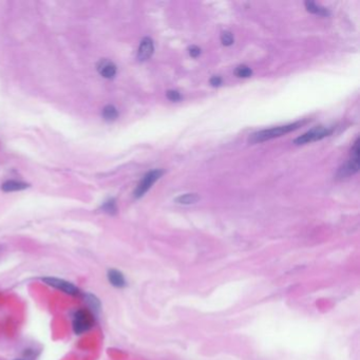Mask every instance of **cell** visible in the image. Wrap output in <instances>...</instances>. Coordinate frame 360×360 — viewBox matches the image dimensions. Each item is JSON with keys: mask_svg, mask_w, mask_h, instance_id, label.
<instances>
[{"mask_svg": "<svg viewBox=\"0 0 360 360\" xmlns=\"http://www.w3.org/2000/svg\"><path fill=\"white\" fill-rule=\"evenodd\" d=\"M299 126H300V123H294V124H289V125L278 126V127H274L271 129L261 130V131L252 134L249 139V142L252 144H255V143H261V142L269 141L272 139L283 136V134L288 133L292 130H296Z\"/></svg>", "mask_w": 360, "mask_h": 360, "instance_id": "cell-1", "label": "cell"}, {"mask_svg": "<svg viewBox=\"0 0 360 360\" xmlns=\"http://www.w3.org/2000/svg\"><path fill=\"white\" fill-rule=\"evenodd\" d=\"M94 315L90 310L82 309L75 312L73 316L72 328L76 335H82L91 330L94 325Z\"/></svg>", "mask_w": 360, "mask_h": 360, "instance_id": "cell-2", "label": "cell"}, {"mask_svg": "<svg viewBox=\"0 0 360 360\" xmlns=\"http://www.w3.org/2000/svg\"><path fill=\"white\" fill-rule=\"evenodd\" d=\"M41 281L43 283H46L47 285H49L53 288L62 290L67 295L77 296V295H80V292H81L80 288H78L76 285H74L72 282H69V281H67L65 279L56 278V277H44V278H41Z\"/></svg>", "mask_w": 360, "mask_h": 360, "instance_id": "cell-3", "label": "cell"}, {"mask_svg": "<svg viewBox=\"0 0 360 360\" xmlns=\"http://www.w3.org/2000/svg\"><path fill=\"white\" fill-rule=\"evenodd\" d=\"M164 171L162 169H154L149 171L148 173H146L144 177L142 178V181L138 185L136 191H134V198L140 199L142 198L147 191L151 188V186L163 175Z\"/></svg>", "mask_w": 360, "mask_h": 360, "instance_id": "cell-4", "label": "cell"}, {"mask_svg": "<svg viewBox=\"0 0 360 360\" xmlns=\"http://www.w3.org/2000/svg\"><path fill=\"white\" fill-rule=\"evenodd\" d=\"M333 132L332 129L325 128V127H316L314 128L308 132H306L305 134H302L301 137L297 138L294 141V144L296 145H303L307 143H311V142H316V141H320L326 137H329L330 134Z\"/></svg>", "mask_w": 360, "mask_h": 360, "instance_id": "cell-5", "label": "cell"}, {"mask_svg": "<svg viewBox=\"0 0 360 360\" xmlns=\"http://www.w3.org/2000/svg\"><path fill=\"white\" fill-rule=\"evenodd\" d=\"M351 152L352 153H351L350 161H348L339 170L338 175L340 177L352 175V174L358 172V170H359V144H358V140L355 142V145H354V147L352 148Z\"/></svg>", "mask_w": 360, "mask_h": 360, "instance_id": "cell-6", "label": "cell"}, {"mask_svg": "<svg viewBox=\"0 0 360 360\" xmlns=\"http://www.w3.org/2000/svg\"><path fill=\"white\" fill-rule=\"evenodd\" d=\"M154 52L153 40L150 37H145L142 39L139 51H138V59L140 62L148 61Z\"/></svg>", "mask_w": 360, "mask_h": 360, "instance_id": "cell-7", "label": "cell"}, {"mask_svg": "<svg viewBox=\"0 0 360 360\" xmlns=\"http://www.w3.org/2000/svg\"><path fill=\"white\" fill-rule=\"evenodd\" d=\"M97 72L99 73L100 76H103L107 80H112L114 78L117 72L116 66L114 63H112L109 59H102L97 64Z\"/></svg>", "mask_w": 360, "mask_h": 360, "instance_id": "cell-8", "label": "cell"}, {"mask_svg": "<svg viewBox=\"0 0 360 360\" xmlns=\"http://www.w3.org/2000/svg\"><path fill=\"white\" fill-rule=\"evenodd\" d=\"M108 281L112 286H114L116 288H123L127 285V281L124 274L115 268H111L108 271L107 274Z\"/></svg>", "mask_w": 360, "mask_h": 360, "instance_id": "cell-9", "label": "cell"}, {"mask_svg": "<svg viewBox=\"0 0 360 360\" xmlns=\"http://www.w3.org/2000/svg\"><path fill=\"white\" fill-rule=\"evenodd\" d=\"M30 185L25 182L16 181V179H9V181L5 182L2 186V189L5 193H14V191H21L25 190L29 187Z\"/></svg>", "mask_w": 360, "mask_h": 360, "instance_id": "cell-10", "label": "cell"}, {"mask_svg": "<svg viewBox=\"0 0 360 360\" xmlns=\"http://www.w3.org/2000/svg\"><path fill=\"white\" fill-rule=\"evenodd\" d=\"M306 8L309 11V12L316 14L319 16H329L330 15V11L328 9H325L317 4H315L313 2H306Z\"/></svg>", "mask_w": 360, "mask_h": 360, "instance_id": "cell-11", "label": "cell"}, {"mask_svg": "<svg viewBox=\"0 0 360 360\" xmlns=\"http://www.w3.org/2000/svg\"><path fill=\"white\" fill-rule=\"evenodd\" d=\"M200 200V197L197 194H184L178 196L177 198H175V202L177 204H182V205H190V204H195Z\"/></svg>", "mask_w": 360, "mask_h": 360, "instance_id": "cell-12", "label": "cell"}, {"mask_svg": "<svg viewBox=\"0 0 360 360\" xmlns=\"http://www.w3.org/2000/svg\"><path fill=\"white\" fill-rule=\"evenodd\" d=\"M102 115L105 121L113 122L118 117V111L114 106L108 105V106L104 107V109L102 111Z\"/></svg>", "mask_w": 360, "mask_h": 360, "instance_id": "cell-13", "label": "cell"}, {"mask_svg": "<svg viewBox=\"0 0 360 360\" xmlns=\"http://www.w3.org/2000/svg\"><path fill=\"white\" fill-rule=\"evenodd\" d=\"M85 301L88 305V307L91 310H93L94 312H98L100 310V308H102L99 299L95 295L90 294V292L85 294Z\"/></svg>", "mask_w": 360, "mask_h": 360, "instance_id": "cell-14", "label": "cell"}, {"mask_svg": "<svg viewBox=\"0 0 360 360\" xmlns=\"http://www.w3.org/2000/svg\"><path fill=\"white\" fill-rule=\"evenodd\" d=\"M102 209H103L105 212L109 213V215H114V213H116V211H117V207H116L115 201H114L113 199L108 200L107 202H105V203L103 204Z\"/></svg>", "mask_w": 360, "mask_h": 360, "instance_id": "cell-15", "label": "cell"}, {"mask_svg": "<svg viewBox=\"0 0 360 360\" xmlns=\"http://www.w3.org/2000/svg\"><path fill=\"white\" fill-rule=\"evenodd\" d=\"M234 73H235V75H237V76L243 77V78L251 77V76L253 75L252 69L250 68V67H247V66H245V65H242V66L237 67V69H235Z\"/></svg>", "mask_w": 360, "mask_h": 360, "instance_id": "cell-16", "label": "cell"}, {"mask_svg": "<svg viewBox=\"0 0 360 360\" xmlns=\"http://www.w3.org/2000/svg\"><path fill=\"white\" fill-rule=\"evenodd\" d=\"M221 41L224 46H231L233 43V36L229 31H224L221 34Z\"/></svg>", "mask_w": 360, "mask_h": 360, "instance_id": "cell-17", "label": "cell"}, {"mask_svg": "<svg viewBox=\"0 0 360 360\" xmlns=\"http://www.w3.org/2000/svg\"><path fill=\"white\" fill-rule=\"evenodd\" d=\"M166 94H167L168 99L172 100V102H177V100H179V99L182 98V96H181V94H179V92L175 91V90H168Z\"/></svg>", "mask_w": 360, "mask_h": 360, "instance_id": "cell-18", "label": "cell"}, {"mask_svg": "<svg viewBox=\"0 0 360 360\" xmlns=\"http://www.w3.org/2000/svg\"><path fill=\"white\" fill-rule=\"evenodd\" d=\"M188 51H189V55L191 56V57H198V56L201 54V49L197 46L189 47Z\"/></svg>", "mask_w": 360, "mask_h": 360, "instance_id": "cell-19", "label": "cell"}, {"mask_svg": "<svg viewBox=\"0 0 360 360\" xmlns=\"http://www.w3.org/2000/svg\"><path fill=\"white\" fill-rule=\"evenodd\" d=\"M210 85L212 87H219L222 85V78L220 76H213L210 78Z\"/></svg>", "mask_w": 360, "mask_h": 360, "instance_id": "cell-20", "label": "cell"}, {"mask_svg": "<svg viewBox=\"0 0 360 360\" xmlns=\"http://www.w3.org/2000/svg\"><path fill=\"white\" fill-rule=\"evenodd\" d=\"M17 360H21V359H17Z\"/></svg>", "mask_w": 360, "mask_h": 360, "instance_id": "cell-21", "label": "cell"}]
</instances>
